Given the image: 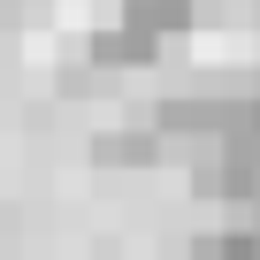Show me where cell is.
Returning a JSON list of instances; mask_svg holds the SVG:
<instances>
[{
    "instance_id": "obj_1",
    "label": "cell",
    "mask_w": 260,
    "mask_h": 260,
    "mask_svg": "<svg viewBox=\"0 0 260 260\" xmlns=\"http://www.w3.org/2000/svg\"><path fill=\"white\" fill-rule=\"evenodd\" d=\"M169 130L161 122H122V130H100L92 138V161L100 169H153V161H169Z\"/></svg>"
},
{
    "instance_id": "obj_3",
    "label": "cell",
    "mask_w": 260,
    "mask_h": 260,
    "mask_svg": "<svg viewBox=\"0 0 260 260\" xmlns=\"http://www.w3.org/2000/svg\"><path fill=\"white\" fill-rule=\"evenodd\" d=\"M122 23L138 39H153V46H169V39L191 31V0H122Z\"/></svg>"
},
{
    "instance_id": "obj_2",
    "label": "cell",
    "mask_w": 260,
    "mask_h": 260,
    "mask_svg": "<svg viewBox=\"0 0 260 260\" xmlns=\"http://www.w3.org/2000/svg\"><path fill=\"white\" fill-rule=\"evenodd\" d=\"M84 54H92V69H146L161 46H153V39H138V31L115 16L107 31H92V39H84Z\"/></svg>"
}]
</instances>
